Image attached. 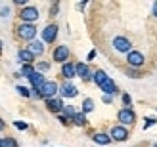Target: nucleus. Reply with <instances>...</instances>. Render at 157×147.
<instances>
[{"instance_id": "19", "label": "nucleus", "mask_w": 157, "mask_h": 147, "mask_svg": "<svg viewBox=\"0 0 157 147\" xmlns=\"http://www.w3.org/2000/svg\"><path fill=\"white\" fill-rule=\"evenodd\" d=\"M92 79H94V82H96L98 86H101V84H104V82L109 79V76H107L104 71H96V73H94V76H92Z\"/></svg>"}, {"instance_id": "35", "label": "nucleus", "mask_w": 157, "mask_h": 147, "mask_svg": "<svg viewBox=\"0 0 157 147\" xmlns=\"http://www.w3.org/2000/svg\"><path fill=\"white\" fill-rule=\"evenodd\" d=\"M0 130H4V120L0 119Z\"/></svg>"}, {"instance_id": "1", "label": "nucleus", "mask_w": 157, "mask_h": 147, "mask_svg": "<svg viewBox=\"0 0 157 147\" xmlns=\"http://www.w3.org/2000/svg\"><path fill=\"white\" fill-rule=\"evenodd\" d=\"M19 17H21L23 23H31V25H33V21L38 19V10H36L35 6H25V8L21 10Z\"/></svg>"}, {"instance_id": "22", "label": "nucleus", "mask_w": 157, "mask_h": 147, "mask_svg": "<svg viewBox=\"0 0 157 147\" xmlns=\"http://www.w3.org/2000/svg\"><path fill=\"white\" fill-rule=\"evenodd\" d=\"M21 75H23V76H27V79H31V76L35 75L33 65H23V67H21Z\"/></svg>"}, {"instance_id": "14", "label": "nucleus", "mask_w": 157, "mask_h": 147, "mask_svg": "<svg viewBox=\"0 0 157 147\" xmlns=\"http://www.w3.org/2000/svg\"><path fill=\"white\" fill-rule=\"evenodd\" d=\"M17 57H19V61H23L25 65H31V63L35 61V56H33V53H31L27 48H25V50H19V52H17Z\"/></svg>"}, {"instance_id": "3", "label": "nucleus", "mask_w": 157, "mask_h": 147, "mask_svg": "<svg viewBox=\"0 0 157 147\" xmlns=\"http://www.w3.org/2000/svg\"><path fill=\"white\" fill-rule=\"evenodd\" d=\"M58 90H59V86H58V84L54 82V80H46V82H44V86L40 88V96L46 97V99H50V97L56 96V92H58Z\"/></svg>"}, {"instance_id": "7", "label": "nucleus", "mask_w": 157, "mask_h": 147, "mask_svg": "<svg viewBox=\"0 0 157 147\" xmlns=\"http://www.w3.org/2000/svg\"><path fill=\"white\" fill-rule=\"evenodd\" d=\"M127 61H128L130 67H142V65H144V56H142L140 52H128Z\"/></svg>"}, {"instance_id": "36", "label": "nucleus", "mask_w": 157, "mask_h": 147, "mask_svg": "<svg viewBox=\"0 0 157 147\" xmlns=\"http://www.w3.org/2000/svg\"><path fill=\"white\" fill-rule=\"evenodd\" d=\"M0 53H2V40H0Z\"/></svg>"}, {"instance_id": "9", "label": "nucleus", "mask_w": 157, "mask_h": 147, "mask_svg": "<svg viewBox=\"0 0 157 147\" xmlns=\"http://www.w3.org/2000/svg\"><path fill=\"white\" fill-rule=\"evenodd\" d=\"M56 36H58V27L56 25H48V27L42 31L44 42H54V40H56Z\"/></svg>"}, {"instance_id": "16", "label": "nucleus", "mask_w": 157, "mask_h": 147, "mask_svg": "<svg viewBox=\"0 0 157 147\" xmlns=\"http://www.w3.org/2000/svg\"><path fill=\"white\" fill-rule=\"evenodd\" d=\"M31 53H33V56H40V53L44 52V44L42 42H38V40H33L29 44V48H27Z\"/></svg>"}, {"instance_id": "8", "label": "nucleus", "mask_w": 157, "mask_h": 147, "mask_svg": "<svg viewBox=\"0 0 157 147\" xmlns=\"http://www.w3.org/2000/svg\"><path fill=\"white\" fill-rule=\"evenodd\" d=\"M134 113H132V109H128V107H124V109L119 111V120L123 122V124H132L134 122Z\"/></svg>"}, {"instance_id": "2", "label": "nucleus", "mask_w": 157, "mask_h": 147, "mask_svg": "<svg viewBox=\"0 0 157 147\" xmlns=\"http://www.w3.org/2000/svg\"><path fill=\"white\" fill-rule=\"evenodd\" d=\"M17 35L23 38V40H33L36 36V27L31 25V23H23V25H19V29H17Z\"/></svg>"}, {"instance_id": "11", "label": "nucleus", "mask_w": 157, "mask_h": 147, "mask_svg": "<svg viewBox=\"0 0 157 147\" xmlns=\"http://www.w3.org/2000/svg\"><path fill=\"white\" fill-rule=\"evenodd\" d=\"M75 69H77V75L81 76L82 80H90L92 79V76H90V69H88L86 63H78V65H75Z\"/></svg>"}, {"instance_id": "33", "label": "nucleus", "mask_w": 157, "mask_h": 147, "mask_svg": "<svg viewBox=\"0 0 157 147\" xmlns=\"http://www.w3.org/2000/svg\"><path fill=\"white\" fill-rule=\"evenodd\" d=\"M94 57H96V52H94V50H92V52L88 53V59H94Z\"/></svg>"}, {"instance_id": "25", "label": "nucleus", "mask_w": 157, "mask_h": 147, "mask_svg": "<svg viewBox=\"0 0 157 147\" xmlns=\"http://www.w3.org/2000/svg\"><path fill=\"white\" fill-rule=\"evenodd\" d=\"M17 92H19V94H21L23 97H29V96H31V92H29L25 86H17Z\"/></svg>"}, {"instance_id": "13", "label": "nucleus", "mask_w": 157, "mask_h": 147, "mask_svg": "<svg viewBox=\"0 0 157 147\" xmlns=\"http://www.w3.org/2000/svg\"><path fill=\"white\" fill-rule=\"evenodd\" d=\"M29 80H31V84H33V88H35V90H40V88L44 86V82H46V80H44V76L38 73V71H35V75L31 76Z\"/></svg>"}, {"instance_id": "23", "label": "nucleus", "mask_w": 157, "mask_h": 147, "mask_svg": "<svg viewBox=\"0 0 157 147\" xmlns=\"http://www.w3.org/2000/svg\"><path fill=\"white\" fill-rule=\"evenodd\" d=\"M73 120H75V124H78V126H84V124H86V117H84V113H77Z\"/></svg>"}, {"instance_id": "26", "label": "nucleus", "mask_w": 157, "mask_h": 147, "mask_svg": "<svg viewBox=\"0 0 157 147\" xmlns=\"http://www.w3.org/2000/svg\"><path fill=\"white\" fill-rule=\"evenodd\" d=\"M15 128H19V130H27V122H21V120H15L13 122Z\"/></svg>"}, {"instance_id": "4", "label": "nucleus", "mask_w": 157, "mask_h": 147, "mask_svg": "<svg viewBox=\"0 0 157 147\" xmlns=\"http://www.w3.org/2000/svg\"><path fill=\"white\" fill-rule=\"evenodd\" d=\"M130 40L128 38H124V36H117V38H113V48L117 50V52H130Z\"/></svg>"}, {"instance_id": "30", "label": "nucleus", "mask_w": 157, "mask_h": 147, "mask_svg": "<svg viewBox=\"0 0 157 147\" xmlns=\"http://www.w3.org/2000/svg\"><path fill=\"white\" fill-rule=\"evenodd\" d=\"M8 12H10L8 8H2V12H0V13H2V17H6V15H8Z\"/></svg>"}, {"instance_id": "18", "label": "nucleus", "mask_w": 157, "mask_h": 147, "mask_svg": "<svg viewBox=\"0 0 157 147\" xmlns=\"http://www.w3.org/2000/svg\"><path fill=\"white\" fill-rule=\"evenodd\" d=\"M94 141L100 143V145H107V143H111V136L98 132V134H94Z\"/></svg>"}, {"instance_id": "37", "label": "nucleus", "mask_w": 157, "mask_h": 147, "mask_svg": "<svg viewBox=\"0 0 157 147\" xmlns=\"http://www.w3.org/2000/svg\"><path fill=\"white\" fill-rule=\"evenodd\" d=\"M153 147H157V143H155V145H153Z\"/></svg>"}, {"instance_id": "17", "label": "nucleus", "mask_w": 157, "mask_h": 147, "mask_svg": "<svg viewBox=\"0 0 157 147\" xmlns=\"http://www.w3.org/2000/svg\"><path fill=\"white\" fill-rule=\"evenodd\" d=\"M61 75H63L65 79H73V76L77 75L75 65H71V63H63V67H61Z\"/></svg>"}, {"instance_id": "20", "label": "nucleus", "mask_w": 157, "mask_h": 147, "mask_svg": "<svg viewBox=\"0 0 157 147\" xmlns=\"http://www.w3.org/2000/svg\"><path fill=\"white\" fill-rule=\"evenodd\" d=\"M61 111H63V117H71V119H75V115H77V111L73 109V105H63V109H61Z\"/></svg>"}, {"instance_id": "29", "label": "nucleus", "mask_w": 157, "mask_h": 147, "mask_svg": "<svg viewBox=\"0 0 157 147\" xmlns=\"http://www.w3.org/2000/svg\"><path fill=\"white\" fill-rule=\"evenodd\" d=\"M38 69H40V71H48L50 65H48V63H40V65H38Z\"/></svg>"}, {"instance_id": "27", "label": "nucleus", "mask_w": 157, "mask_h": 147, "mask_svg": "<svg viewBox=\"0 0 157 147\" xmlns=\"http://www.w3.org/2000/svg\"><path fill=\"white\" fill-rule=\"evenodd\" d=\"M155 122H157L155 119H146V124H144V128L147 130V128H150V126H153V124H155Z\"/></svg>"}, {"instance_id": "5", "label": "nucleus", "mask_w": 157, "mask_h": 147, "mask_svg": "<svg viewBox=\"0 0 157 147\" xmlns=\"http://www.w3.org/2000/svg\"><path fill=\"white\" fill-rule=\"evenodd\" d=\"M69 57V48L67 46H58L56 50H54V61H58V63H65Z\"/></svg>"}, {"instance_id": "34", "label": "nucleus", "mask_w": 157, "mask_h": 147, "mask_svg": "<svg viewBox=\"0 0 157 147\" xmlns=\"http://www.w3.org/2000/svg\"><path fill=\"white\" fill-rule=\"evenodd\" d=\"M153 15H155V17H157V2L153 4Z\"/></svg>"}, {"instance_id": "10", "label": "nucleus", "mask_w": 157, "mask_h": 147, "mask_svg": "<svg viewBox=\"0 0 157 147\" xmlns=\"http://www.w3.org/2000/svg\"><path fill=\"white\" fill-rule=\"evenodd\" d=\"M46 107H48L50 111L58 113V111L63 109V103H61V99H59V97H50V99H46Z\"/></svg>"}, {"instance_id": "28", "label": "nucleus", "mask_w": 157, "mask_h": 147, "mask_svg": "<svg viewBox=\"0 0 157 147\" xmlns=\"http://www.w3.org/2000/svg\"><path fill=\"white\" fill-rule=\"evenodd\" d=\"M123 103H124V105H130V96H128V94L123 96Z\"/></svg>"}, {"instance_id": "32", "label": "nucleus", "mask_w": 157, "mask_h": 147, "mask_svg": "<svg viewBox=\"0 0 157 147\" xmlns=\"http://www.w3.org/2000/svg\"><path fill=\"white\" fill-rule=\"evenodd\" d=\"M59 120L63 122V124H67V117H63V115H59Z\"/></svg>"}, {"instance_id": "31", "label": "nucleus", "mask_w": 157, "mask_h": 147, "mask_svg": "<svg viewBox=\"0 0 157 147\" xmlns=\"http://www.w3.org/2000/svg\"><path fill=\"white\" fill-rule=\"evenodd\" d=\"M13 2H15V4H17V6H23V4H25V2H27V0H13Z\"/></svg>"}, {"instance_id": "24", "label": "nucleus", "mask_w": 157, "mask_h": 147, "mask_svg": "<svg viewBox=\"0 0 157 147\" xmlns=\"http://www.w3.org/2000/svg\"><path fill=\"white\" fill-rule=\"evenodd\" d=\"M94 109V101H92V99L88 97V99H84V103H82V111L84 113H90Z\"/></svg>"}, {"instance_id": "6", "label": "nucleus", "mask_w": 157, "mask_h": 147, "mask_svg": "<svg viewBox=\"0 0 157 147\" xmlns=\"http://www.w3.org/2000/svg\"><path fill=\"white\" fill-rule=\"evenodd\" d=\"M127 138H128V132H127V128H124V126H113L111 128V140L124 141Z\"/></svg>"}, {"instance_id": "12", "label": "nucleus", "mask_w": 157, "mask_h": 147, "mask_svg": "<svg viewBox=\"0 0 157 147\" xmlns=\"http://www.w3.org/2000/svg\"><path fill=\"white\" fill-rule=\"evenodd\" d=\"M59 92H61V96H63V97H75L77 96V88L73 86L71 82H65L63 86L59 88Z\"/></svg>"}, {"instance_id": "21", "label": "nucleus", "mask_w": 157, "mask_h": 147, "mask_svg": "<svg viewBox=\"0 0 157 147\" xmlns=\"http://www.w3.org/2000/svg\"><path fill=\"white\" fill-rule=\"evenodd\" d=\"M0 147H17V143H15L13 138H2L0 140Z\"/></svg>"}, {"instance_id": "15", "label": "nucleus", "mask_w": 157, "mask_h": 147, "mask_svg": "<svg viewBox=\"0 0 157 147\" xmlns=\"http://www.w3.org/2000/svg\"><path fill=\"white\" fill-rule=\"evenodd\" d=\"M100 88H101V92H105V96H113L115 92H117V86H115V82H113L111 79H107Z\"/></svg>"}]
</instances>
